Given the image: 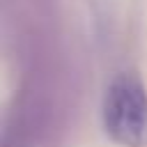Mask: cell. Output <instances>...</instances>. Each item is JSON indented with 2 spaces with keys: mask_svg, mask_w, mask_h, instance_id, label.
Here are the masks:
<instances>
[{
  "mask_svg": "<svg viewBox=\"0 0 147 147\" xmlns=\"http://www.w3.org/2000/svg\"><path fill=\"white\" fill-rule=\"evenodd\" d=\"M101 126L119 147H147V90L133 74H119L106 90Z\"/></svg>",
  "mask_w": 147,
  "mask_h": 147,
  "instance_id": "obj_1",
  "label": "cell"
}]
</instances>
